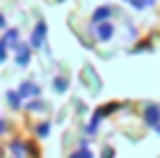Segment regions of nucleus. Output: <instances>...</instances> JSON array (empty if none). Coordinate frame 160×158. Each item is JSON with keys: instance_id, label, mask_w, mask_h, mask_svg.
<instances>
[{"instance_id": "0eeeda50", "label": "nucleus", "mask_w": 160, "mask_h": 158, "mask_svg": "<svg viewBox=\"0 0 160 158\" xmlns=\"http://www.w3.org/2000/svg\"><path fill=\"white\" fill-rule=\"evenodd\" d=\"M10 150L15 153V158H25V155H28V148H25V143H20V140H12V143H10Z\"/></svg>"}, {"instance_id": "1a4fd4ad", "label": "nucleus", "mask_w": 160, "mask_h": 158, "mask_svg": "<svg viewBox=\"0 0 160 158\" xmlns=\"http://www.w3.org/2000/svg\"><path fill=\"white\" fill-rule=\"evenodd\" d=\"M2 40H5V45H10V48H18V45H20V43H18V33H15V30H8Z\"/></svg>"}, {"instance_id": "f03ea898", "label": "nucleus", "mask_w": 160, "mask_h": 158, "mask_svg": "<svg viewBox=\"0 0 160 158\" xmlns=\"http://www.w3.org/2000/svg\"><path fill=\"white\" fill-rule=\"evenodd\" d=\"M45 30H48L45 23H38V25H35V30H32V40H30L32 48H40V45L45 43Z\"/></svg>"}, {"instance_id": "6e6552de", "label": "nucleus", "mask_w": 160, "mask_h": 158, "mask_svg": "<svg viewBox=\"0 0 160 158\" xmlns=\"http://www.w3.org/2000/svg\"><path fill=\"white\" fill-rule=\"evenodd\" d=\"M70 158H95V155H92V150L88 148V140H82V145H80V148H78Z\"/></svg>"}, {"instance_id": "7ed1b4c3", "label": "nucleus", "mask_w": 160, "mask_h": 158, "mask_svg": "<svg viewBox=\"0 0 160 158\" xmlns=\"http://www.w3.org/2000/svg\"><path fill=\"white\" fill-rule=\"evenodd\" d=\"M38 93H40V88H38L35 83H30V80H28V83H22V85H20V90H18V98H20V103H22L28 95H38Z\"/></svg>"}, {"instance_id": "4468645a", "label": "nucleus", "mask_w": 160, "mask_h": 158, "mask_svg": "<svg viewBox=\"0 0 160 158\" xmlns=\"http://www.w3.org/2000/svg\"><path fill=\"white\" fill-rule=\"evenodd\" d=\"M5 128H8V123H5V120H0V133H2Z\"/></svg>"}, {"instance_id": "f8f14e48", "label": "nucleus", "mask_w": 160, "mask_h": 158, "mask_svg": "<svg viewBox=\"0 0 160 158\" xmlns=\"http://www.w3.org/2000/svg\"><path fill=\"white\" fill-rule=\"evenodd\" d=\"M48 133H50V123H42V125H38V135H40V138H45Z\"/></svg>"}, {"instance_id": "f257e3e1", "label": "nucleus", "mask_w": 160, "mask_h": 158, "mask_svg": "<svg viewBox=\"0 0 160 158\" xmlns=\"http://www.w3.org/2000/svg\"><path fill=\"white\" fill-rule=\"evenodd\" d=\"M142 118H145V123H148L150 128H155V125L160 123V105H158V103H148Z\"/></svg>"}, {"instance_id": "2eb2a0df", "label": "nucleus", "mask_w": 160, "mask_h": 158, "mask_svg": "<svg viewBox=\"0 0 160 158\" xmlns=\"http://www.w3.org/2000/svg\"><path fill=\"white\" fill-rule=\"evenodd\" d=\"M2 25H5V18H2V15H0V28H2Z\"/></svg>"}, {"instance_id": "dca6fc26", "label": "nucleus", "mask_w": 160, "mask_h": 158, "mask_svg": "<svg viewBox=\"0 0 160 158\" xmlns=\"http://www.w3.org/2000/svg\"><path fill=\"white\" fill-rule=\"evenodd\" d=\"M155 130H158V133H160V123H158V125H155Z\"/></svg>"}, {"instance_id": "9b49d317", "label": "nucleus", "mask_w": 160, "mask_h": 158, "mask_svg": "<svg viewBox=\"0 0 160 158\" xmlns=\"http://www.w3.org/2000/svg\"><path fill=\"white\" fill-rule=\"evenodd\" d=\"M68 85H70V83H68L65 78H58V80L52 83V88H55V90H60V93H62V90H68Z\"/></svg>"}, {"instance_id": "9d476101", "label": "nucleus", "mask_w": 160, "mask_h": 158, "mask_svg": "<svg viewBox=\"0 0 160 158\" xmlns=\"http://www.w3.org/2000/svg\"><path fill=\"white\" fill-rule=\"evenodd\" d=\"M132 3V8H138V10H145V8H150L155 0H130Z\"/></svg>"}, {"instance_id": "39448f33", "label": "nucleus", "mask_w": 160, "mask_h": 158, "mask_svg": "<svg viewBox=\"0 0 160 158\" xmlns=\"http://www.w3.org/2000/svg\"><path fill=\"white\" fill-rule=\"evenodd\" d=\"M110 13H112V10H110L108 5H102V8H98V10L92 13V23H95V25H100V23H108V18H110Z\"/></svg>"}, {"instance_id": "ddd939ff", "label": "nucleus", "mask_w": 160, "mask_h": 158, "mask_svg": "<svg viewBox=\"0 0 160 158\" xmlns=\"http://www.w3.org/2000/svg\"><path fill=\"white\" fill-rule=\"evenodd\" d=\"M8 98H10V105H12V108H18V105H20V98H18V93H8Z\"/></svg>"}, {"instance_id": "20e7f679", "label": "nucleus", "mask_w": 160, "mask_h": 158, "mask_svg": "<svg viewBox=\"0 0 160 158\" xmlns=\"http://www.w3.org/2000/svg\"><path fill=\"white\" fill-rule=\"evenodd\" d=\"M15 63L18 65H28L30 63V48L28 45H18L15 48Z\"/></svg>"}, {"instance_id": "423d86ee", "label": "nucleus", "mask_w": 160, "mask_h": 158, "mask_svg": "<svg viewBox=\"0 0 160 158\" xmlns=\"http://www.w3.org/2000/svg\"><path fill=\"white\" fill-rule=\"evenodd\" d=\"M95 35H98L100 40H110V38H112V25H110V23H100L98 30H95Z\"/></svg>"}]
</instances>
